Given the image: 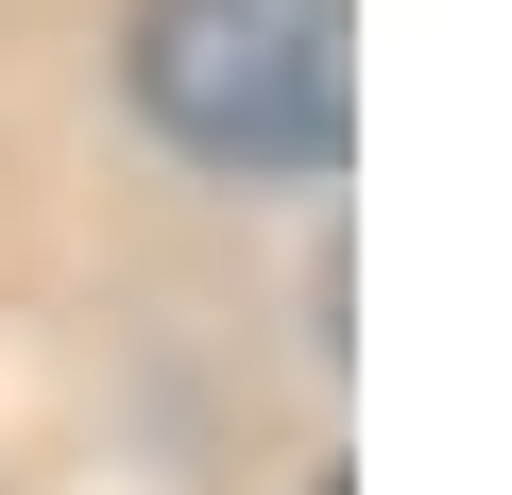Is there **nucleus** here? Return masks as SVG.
<instances>
[{
  "label": "nucleus",
  "instance_id": "obj_1",
  "mask_svg": "<svg viewBox=\"0 0 512 495\" xmlns=\"http://www.w3.org/2000/svg\"><path fill=\"white\" fill-rule=\"evenodd\" d=\"M120 86L171 154L205 171H325L342 120H359V18L342 0H137L120 35Z\"/></svg>",
  "mask_w": 512,
  "mask_h": 495
}]
</instances>
